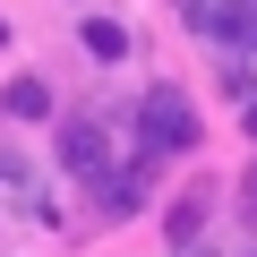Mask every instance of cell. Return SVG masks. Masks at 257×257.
Instances as JSON below:
<instances>
[{"label": "cell", "mask_w": 257, "mask_h": 257, "mask_svg": "<svg viewBox=\"0 0 257 257\" xmlns=\"http://www.w3.org/2000/svg\"><path fill=\"white\" fill-rule=\"evenodd\" d=\"M248 138H257V94H248Z\"/></svg>", "instance_id": "obj_5"}, {"label": "cell", "mask_w": 257, "mask_h": 257, "mask_svg": "<svg viewBox=\"0 0 257 257\" xmlns=\"http://www.w3.org/2000/svg\"><path fill=\"white\" fill-rule=\"evenodd\" d=\"M77 43H86L94 60H120V52H128V26H120V18H86V26H77Z\"/></svg>", "instance_id": "obj_4"}, {"label": "cell", "mask_w": 257, "mask_h": 257, "mask_svg": "<svg viewBox=\"0 0 257 257\" xmlns=\"http://www.w3.org/2000/svg\"><path fill=\"white\" fill-rule=\"evenodd\" d=\"M60 163L77 172V180H103V163H111V138L94 120H60Z\"/></svg>", "instance_id": "obj_2"}, {"label": "cell", "mask_w": 257, "mask_h": 257, "mask_svg": "<svg viewBox=\"0 0 257 257\" xmlns=\"http://www.w3.org/2000/svg\"><path fill=\"white\" fill-rule=\"evenodd\" d=\"M0 111H9V120H43V111H52V86H43V77H9Z\"/></svg>", "instance_id": "obj_3"}, {"label": "cell", "mask_w": 257, "mask_h": 257, "mask_svg": "<svg viewBox=\"0 0 257 257\" xmlns=\"http://www.w3.org/2000/svg\"><path fill=\"white\" fill-rule=\"evenodd\" d=\"M138 120H146V155H180V146H197V111H189L180 86H155Z\"/></svg>", "instance_id": "obj_1"}]
</instances>
